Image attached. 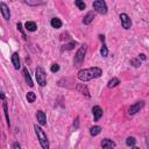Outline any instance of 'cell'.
Returning <instances> with one entry per match:
<instances>
[{"mask_svg":"<svg viewBox=\"0 0 149 149\" xmlns=\"http://www.w3.org/2000/svg\"><path fill=\"white\" fill-rule=\"evenodd\" d=\"M93 19H94V13H93V12H88V13L84 16L83 23H84V24H90V23L93 21Z\"/></svg>","mask_w":149,"mask_h":149,"instance_id":"5bb4252c","label":"cell"},{"mask_svg":"<svg viewBox=\"0 0 149 149\" xmlns=\"http://www.w3.org/2000/svg\"><path fill=\"white\" fill-rule=\"evenodd\" d=\"M34 129H35V133L37 135V139H38V141L41 143V147L43 149H48L49 148V142H48V137H47L45 133L43 132V129L41 127H38L37 125L34 126Z\"/></svg>","mask_w":149,"mask_h":149,"instance_id":"7a4b0ae2","label":"cell"},{"mask_svg":"<svg viewBox=\"0 0 149 149\" xmlns=\"http://www.w3.org/2000/svg\"><path fill=\"white\" fill-rule=\"evenodd\" d=\"M130 64H132L133 66H135V68L141 66V62H140V59H136V58H132V59H130Z\"/></svg>","mask_w":149,"mask_h":149,"instance_id":"d4e9b609","label":"cell"},{"mask_svg":"<svg viewBox=\"0 0 149 149\" xmlns=\"http://www.w3.org/2000/svg\"><path fill=\"white\" fill-rule=\"evenodd\" d=\"M74 45H76V42H70V43H68V44L64 45V49H66V50H71V49H73Z\"/></svg>","mask_w":149,"mask_h":149,"instance_id":"484cf974","label":"cell"},{"mask_svg":"<svg viewBox=\"0 0 149 149\" xmlns=\"http://www.w3.org/2000/svg\"><path fill=\"white\" fill-rule=\"evenodd\" d=\"M77 91L80 92L81 94H84V95L87 97V98L91 97V95H90V92H88V90H87V87H86L84 84H78V85H77Z\"/></svg>","mask_w":149,"mask_h":149,"instance_id":"30bf717a","label":"cell"},{"mask_svg":"<svg viewBox=\"0 0 149 149\" xmlns=\"http://www.w3.org/2000/svg\"><path fill=\"white\" fill-rule=\"evenodd\" d=\"M23 76H24V79H26L27 85L30 86V87H33L34 84H33V80H31V78H30V74H29V71H28L27 68H23Z\"/></svg>","mask_w":149,"mask_h":149,"instance_id":"4fadbf2b","label":"cell"},{"mask_svg":"<svg viewBox=\"0 0 149 149\" xmlns=\"http://www.w3.org/2000/svg\"><path fill=\"white\" fill-rule=\"evenodd\" d=\"M135 142H136V140H135L133 136H129V137L126 140V144H127L128 147H134V146H135Z\"/></svg>","mask_w":149,"mask_h":149,"instance_id":"603a6c76","label":"cell"},{"mask_svg":"<svg viewBox=\"0 0 149 149\" xmlns=\"http://www.w3.org/2000/svg\"><path fill=\"white\" fill-rule=\"evenodd\" d=\"M144 106V101H137V102H135V104H133L130 107H129V109H128V113L130 114V115H133V114H135V113H137L142 107Z\"/></svg>","mask_w":149,"mask_h":149,"instance_id":"52a82bcc","label":"cell"},{"mask_svg":"<svg viewBox=\"0 0 149 149\" xmlns=\"http://www.w3.org/2000/svg\"><path fill=\"white\" fill-rule=\"evenodd\" d=\"M35 77H36V80H37V84H40L41 86H44L47 85V76H45V72L44 70L38 66L35 71Z\"/></svg>","mask_w":149,"mask_h":149,"instance_id":"277c9868","label":"cell"},{"mask_svg":"<svg viewBox=\"0 0 149 149\" xmlns=\"http://www.w3.org/2000/svg\"><path fill=\"white\" fill-rule=\"evenodd\" d=\"M119 84H120V80H119L118 78H112V79L108 81L107 86H108V88H112V87H115V86L119 85Z\"/></svg>","mask_w":149,"mask_h":149,"instance_id":"d6986e66","label":"cell"},{"mask_svg":"<svg viewBox=\"0 0 149 149\" xmlns=\"http://www.w3.org/2000/svg\"><path fill=\"white\" fill-rule=\"evenodd\" d=\"M139 56H140V57H139V58H141V59H143V61H144V59H146V58H147V57H146V55H144V54H140V55H139Z\"/></svg>","mask_w":149,"mask_h":149,"instance_id":"4dcf8cb0","label":"cell"},{"mask_svg":"<svg viewBox=\"0 0 149 149\" xmlns=\"http://www.w3.org/2000/svg\"><path fill=\"white\" fill-rule=\"evenodd\" d=\"M50 23H51L52 28H56V29H58V28L62 27V21H61L58 17H54V19H51Z\"/></svg>","mask_w":149,"mask_h":149,"instance_id":"2e32d148","label":"cell"},{"mask_svg":"<svg viewBox=\"0 0 149 149\" xmlns=\"http://www.w3.org/2000/svg\"><path fill=\"white\" fill-rule=\"evenodd\" d=\"M147 146L149 147V137H147Z\"/></svg>","mask_w":149,"mask_h":149,"instance_id":"1f68e13d","label":"cell"},{"mask_svg":"<svg viewBox=\"0 0 149 149\" xmlns=\"http://www.w3.org/2000/svg\"><path fill=\"white\" fill-rule=\"evenodd\" d=\"M78 120H79V118H76V121L73 122V126H74L76 128H78Z\"/></svg>","mask_w":149,"mask_h":149,"instance_id":"f546056e","label":"cell"},{"mask_svg":"<svg viewBox=\"0 0 149 149\" xmlns=\"http://www.w3.org/2000/svg\"><path fill=\"white\" fill-rule=\"evenodd\" d=\"M120 20H121V24H122V27H123L125 29H129V28H130V26H132V20H130V17H129L126 13L120 14Z\"/></svg>","mask_w":149,"mask_h":149,"instance_id":"8992f818","label":"cell"},{"mask_svg":"<svg viewBox=\"0 0 149 149\" xmlns=\"http://www.w3.org/2000/svg\"><path fill=\"white\" fill-rule=\"evenodd\" d=\"M16 27H17V29L21 31V34H22V36H23V38H26V34H24V31H23V28H22V24L19 22L17 24H16Z\"/></svg>","mask_w":149,"mask_h":149,"instance_id":"4316f807","label":"cell"},{"mask_svg":"<svg viewBox=\"0 0 149 149\" xmlns=\"http://www.w3.org/2000/svg\"><path fill=\"white\" fill-rule=\"evenodd\" d=\"M50 70H51V72H57L59 70V65L58 64H52L51 68H50Z\"/></svg>","mask_w":149,"mask_h":149,"instance_id":"83f0119b","label":"cell"},{"mask_svg":"<svg viewBox=\"0 0 149 149\" xmlns=\"http://www.w3.org/2000/svg\"><path fill=\"white\" fill-rule=\"evenodd\" d=\"M24 27H26V29L29 30V31H35L36 28H37V27H36V23L33 22V21H28V22H26Z\"/></svg>","mask_w":149,"mask_h":149,"instance_id":"e0dca14e","label":"cell"},{"mask_svg":"<svg viewBox=\"0 0 149 149\" xmlns=\"http://www.w3.org/2000/svg\"><path fill=\"white\" fill-rule=\"evenodd\" d=\"M74 3H76V6H77L80 10H84V9H85V7H86V5H85L84 0H76V1H74Z\"/></svg>","mask_w":149,"mask_h":149,"instance_id":"44dd1931","label":"cell"},{"mask_svg":"<svg viewBox=\"0 0 149 149\" xmlns=\"http://www.w3.org/2000/svg\"><path fill=\"white\" fill-rule=\"evenodd\" d=\"M1 14H2V16H3V19H6V20H9V17H10V12H9V8L7 7V5L5 3V2H1Z\"/></svg>","mask_w":149,"mask_h":149,"instance_id":"ba28073f","label":"cell"},{"mask_svg":"<svg viewBox=\"0 0 149 149\" xmlns=\"http://www.w3.org/2000/svg\"><path fill=\"white\" fill-rule=\"evenodd\" d=\"M93 8L99 14H106L107 13V5L104 0H95L93 2Z\"/></svg>","mask_w":149,"mask_h":149,"instance_id":"5b68a950","label":"cell"},{"mask_svg":"<svg viewBox=\"0 0 149 149\" xmlns=\"http://www.w3.org/2000/svg\"><path fill=\"white\" fill-rule=\"evenodd\" d=\"M101 147L102 148H114L115 147V143L112 140H109V139H105L101 142Z\"/></svg>","mask_w":149,"mask_h":149,"instance_id":"9a60e30c","label":"cell"},{"mask_svg":"<svg viewBox=\"0 0 149 149\" xmlns=\"http://www.w3.org/2000/svg\"><path fill=\"white\" fill-rule=\"evenodd\" d=\"M102 74V70L100 68H88V69H83L80 71H78V79L81 81H88L91 79L98 78Z\"/></svg>","mask_w":149,"mask_h":149,"instance_id":"6da1fadb","label":"cell"},{"mask_svg":"<svg viewBox=\"0 0 149 149\" xmlns=\"http://www.w3.org/2000/svg\"><path fill=\"white\" fill-rule=\"evenodd\" d=\"M92 112H93V115H94V120L98 121L101 116H102V109L99 107V106H94L92 108Z\"/></svg>","mask_w":149,"mask_h":149,"instance_id":"8fae6325","label":"cell"},{"mask_svg":"<svg viewBox=\"0 0 149 149\" xmlns=\"http://www.w3.org/2000/svg\"><path fill=\"white\" fill-rule=\"evenodd\" d=\"M2 107H3V112H5V116H6V121H7V125L9 126L10 122H9V115H8V109H7V104L6 101L3 100V104H2Z\"/></svg>","mask_w":149,"mask_h":149,"instance_id":"ffe728a7","label":"cell"},{"mask_svg":"<svg viewBox=\"0 0 149 149\" xmlns=\"http://www.w3.org/2000/svg\"><path fill=\"white\" fill-rule=\"evenodd\" d=\"M100 132H101V127H100V126H93V127H91V129H90V134H91L92 136H95V135L100 134Z\"/></svg>","mask_w":149,"mask_h":149,"instance_id":"ac0fdd59","label":"cell"},{"mask_svg":"<svg viewBox=\"0 0 149 149\" xmlns=\"http://www.w3.org/2000/svg\"><path fill=\"white\" fill-rule=\"evenodd\" d=\"M12 63H13V65H14V68L16 70L20 69V58H19V54L17 52H14L12 55Z\"/></svg>","mask_w":149,"mask_h":149,"instance_id":"7c38bea8","label":"cell"},{"mask_svg":"<svg viewBox=\"0 0 149 149\" xmlns=\"http://www.w3.org/2000/svg\"><path fill=\"white\" fill-rule=\"evenodd\" d=\"M36 118H37V122L40 123V125H45L47 123V118H45V114H44V112H42V111H37V113H36Z\"/></svg>","mask_w":149,"mask_h":149,"instance_id":"9c48e42d","label":"cell"},{"mask_svg":"<svg viewBox=\"0 0 149 149\" xmlns=\"http://www.w3.org/2000/svg\"><path fill=\"white\" fill-rule=\"evenodd\" d=\"M35 99H36V95H35L34 92H28L27 93V100H28V102H34Z\"/></svg>","mask_w":149,"mask_h":149,"instance_id":"7402d4cb","label":"cell"},{"mask_svg":"<svg viewBox=\"0 0 149 149\" xmlns=\"http://www.w3.org/2000/svg\"><path fill=\"white\" fill-rule=\"evenodd\" d=\"M13 148H14V149H20V148H21V146H20L17 142H15V143L13 144Z\"/></svg>","mask_w":149,"mask_h":149,"instance_id":"f1b7e54d","label":"cell"},{"mask_svg":"<svg viewBox=\"0 0 149 149\" xmlns=\"http://www.w3.org/2000/svg\"><path fill=\"white\" fill-rule=\"evenodd\" d=\"M100 54H101V56H102V57H106V56L108 55V49H107V47H106V44H105V43H104V44H102V47H101Z\"/></svg>","mask_w":149,"mask_h":149,"instance_id":"cb8c5ba5","label":"cell"},{"mask_svg":"<svg viewBox=\"0 0 149 149\" xmlns=\"http://www.w3.org/2000/svg\"><path fill=\"white\" fill-rule=\"evenodd\" d=\"M86 50H87V45L86 44H83L76 52L74 55V59H73V64L74 66H80L84 62V58H85V54H86Z\"/></svg>","mask_w":149,"mask_h":149,"instance_id":"3957f363","label":"cell"}]
</instances>
